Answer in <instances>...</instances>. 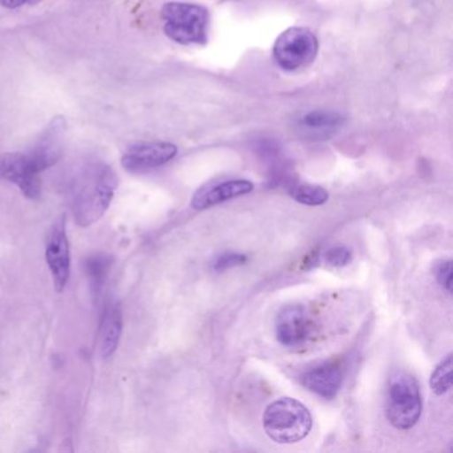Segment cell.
Masks as SVG:
<instances>
[{"mask_svg":"<svg viewBox=\"0 0 453 453\" xmlns=\"http://www.w3.org/2000/svg\"><path fill=\"white\" fill-rule=\"evenodd\" d=\"M118 188L115 172L105 164H88L70 182V203L75 221L86 227L99 221L110 208Z\"/></svg>","mask_w":453,"mask_h":453,"instance_id":"1","label":"cell"},{"mask_svg":"<svg viewBox=\"0 0 453 453\" xmlns=\"http://www.w3.org/2000/svg\"><path fill=\"white\" fill-rule=\"evenodd\" d=\"M44 139L27 153H4L0 156V177L17 185L26 197H41V173L51 168L60 157L58 145V121Z\"/></svg>","mask_w":453,"mask_h":453,"instance_id":"2","label":"cell"},{"mask_svg":"<svg viewBox=\"0 0 453 453\" xmlns=\"http://www.w3.org/2000/svg\"><path fill=\"white\" fill-rule=\"evenodd\" d=\"M312 416L309 408L293 397H280L267 405L264 429L278 444H294L309 436Z\"/></svg>","mask_w":453,"mask_h":453,"instance_id":"3","label":"cell"},{"mask_svg":"<svg viewBox=\"0 0 453 453\" xmlns=\"http://www.w3.org/2000/svg\"><path fill=\"white\" fill-rule=\"evenodd\" d=\"M387 420L397 429H411L416 426L423 411L420 387L418 380L405 371H395L387 384L384 402Z\"/></svg>","mask_w":453,"mask_h":453,"instance_id":"4","label":"cell"},{"mask_svg":"<svg viewBox=\"0 0 453 453\" xmlns=\"http://www.w3.org/2000/svg\"><path fill=\"white\" fill-rule=\"evenodd\" d=\"M164 33L179 44H205L208 42L209 12L203 6L169 2L161 10Z\"/></svg>","mask_w":453,"mask_h":453,"instance_id":"5","label":"cell"},{"mask_svg":"<svg viewBox=\"0 0 453 453\" xmlns=\"http://www.w3.org/2000/svg\"><path fill=\"white\" fill-rule=\"evenodd\" d=\"M318 49L319 43L312 31L304 27H291L278 36L273 57L282 70L296 71L312 63L317 58Z\"/></svg>","mask_w":453,"mask_h":453,"instance_id":"6","label":"cell"},{"mask_svg":"<svg viewBox=\"0 0 453 453\" xmlns=\"http://www.w3.org/2000/svg\"><path fill=\"white\" fill-rule=\"evenodd\" d=\"M46 258L55 288L58 291L65 290L71 273L70 243L65 232V217L58 219L50 230L47 237Z\"/></svg>","mask_w":453,"mask_h":453,"instance_id":"7","label":"cell"},{"mask_svg":"<svg viewBox=\"0 0 453 453\" xmlns=\"http://www.w3.org/2000/svg\"><path fill=\"white\" fill-rule=\"evenodd\" d=\"M176 145L165 142H139L132 145L121 158L128 172H145L165 165L177 156Z\"/></svg>","mask_w":453,"mask_h":453,"instance_id":"8","label":"cell"},{"mask_svg":"<svg viewBox=\"0 0 453 453\" xmlns=\"http://www.w3.org/2000/svg\"><path fill=\"white\" fill-rule=\"evenodd\" d=\"M311 322L301 304H288L280 310L275 322V335L283 346H299L309 338Z\"/></svg>","mask_w":453,"mask_h":453,"instance_id":"9","label":"cell"},{"mask_svg":"<svg viewBox=\"0 0 453 453\" xmlns=\"http://www.w3.org/2000/svg\"><path fill=\"white\" fill-rule=\"evenodd\" d=\"M253 182L248 180H227V181L209 184L200 188L192 198V208L205 211L219 203H226L241 196L253 192Z\"/></svg>","mask_w":453,"mask_h":453,"instance_id":"10","label":"cell"},{"mask_svg":"<svg viewBox=\"0 0 453 453\" xmlns=\"http://www.w3.org/2000/svg\"><path fill=\"white\" fill-rule=\"evenodd\" d=\"M302 383L309 391L314 392L323 399H333L336 396L342 383L343 372L341 368L333 363H325L311 368L302 376Z\"/></svg>","mask_w":453,"mask_h":453,"instance_id":"11","label":"cell"},{"mask_svg":"<svg viewBox=\"0 0 453 453\" xmlns=\"http://www.w3.org/2000/svg\"><path fill=\"white\" fill-rule=\"evenodd\" d=\"M123 317L118 303H110L105 307L100 327V349L104 357H110L118 349L120 342Z\"/></svg>","mask_w":453,"mask_h":453,"instance_id":"12","label":"cell"},{"mask_svg":"<svg viewBox=\"0 0 453 453\" xmlns=\"http://www.w3.org/2000/svg\"><path fill=\"white\" fill-rule=\"evenodd\" d=\"M344 119L331 111H312L302 119V126L310 131L326 132L339 128Z\"/></svg>","mask_w":453,"mask_h":453,"instance_id":"13","label":"cell"},{"mask_svg":"<svg viewBox=\"0 0 453 453\" xmlns=\"http://www.w3.org/2000/svg\"><path fill=\"white\" fill-rule=\"evenodd\" d=\"M110 266V258L105 256H95L86 262L87 273H88L92 288H94L96 296H99L102 293L103 288H104Z\"/></svg>","mask_w":453,"mask_h":453,"instance_id":"14","label":"cell"},{"mask_svg":"<svg viewBox=\"0 0 453 453\" xmlns=\"http://www.w3.org/2000/svg\"><path fill=\"white\" fill-rule=\"evenodd\" d=\"M452 354H449L442 362H440L431 375L429 386L434 394L444 395L445 392L449 391L452 387Z\"/></svg>","mask_w":453,"mask_h":453,"instance_id":"15","label":"cell"},{"mask_svg":"<svg viewBox=\"0 0 453 453\" xmlns=\"http://www.w3.org/2000/svg\"><path fill=\"white\" fill-rule=\"evenodd\" d=\"M290 195L296 203L307 206H319L328 201L327 190L315 185H296L291 189Z\"/></svg>","mask_w":453,"mask_h":453,"instance_id":"16","label":"cell"},{"mask_svg":"<svg viewBox=\"0 0 453 453\" xmlns=\"http://www.w3.org/2000/svg\"><path fill=\"white\" fill-rule=\"evenodd\" d=\"M326 262L334 267H343L351 262V251L344 246H335L326 251Z\"/></svg>","mask_w":453,"mask_h":453,"instance_id":"17","label":"cell"},{"mask_svg":"<svg viewBox=\"0 0 453 453\" xmlns=\"http://www.w3.org/2000/svg\"><path fill=\"white\" fill-rule=\"evenodd\" d=\"M246 261H248V258L243 254L225 253L216 259L213 269L216 272H225V270L233 269V267L241 266V265L246 264Z\"/></svg>","mask_w":453,"mask_h":453,"instance_id":"18","label":"cell"},{"mask_svg":"<svg viewBox=\"0 0 453 453\" xmlns=\"http://www.w3.org/2000/svg\"><path fill=\"white\" fill-rule=\"evenodd\" d=\"M434 277L437 282L450 293L452 291V261H442L434 269Z\"/></svg>","mask_w":453,"mask_h":453,"instance_id":"19","label":"cell"},{"mask_svg":"<svg viewBox=\"0 0 453 453\" xmlns=\"http://www.w3.org/2000/svg\"><path fill=\"white\" fill-rule=\"evenodd\" d=\"M38 2L41 0H0V6L4 9L15 10L26 6V4H38Z\"/></svg>","mask_w":453,"mask_h":453,"instance_id":"20","label":"cell"}]
</instances>
